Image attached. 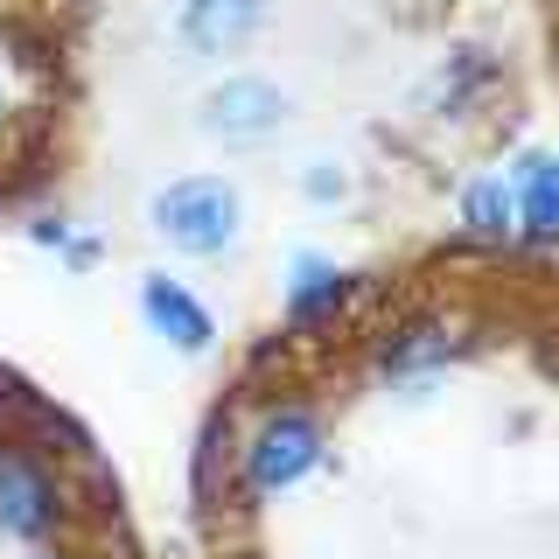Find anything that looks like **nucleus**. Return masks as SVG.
I'll list each match as a JSON object with an SVG mask.
<instances>
[{
  "mask_svg": "<svg viewBox=\"0 0 559 559\" xmlns=\"http://www.w3.org/2000/svg\"><path fill=\"white\" fill-rule=\"evenodd\" d=\"M343 287H349V280H343L336 266H322V259H301V280H294L287 301H294V314H322L329 301H343Z\"/></svg>",
  "mask_w": 559,
  "mask_h": 559,
  "instance_id": "1a4fd4ad",
  "label": "nucleus"
},
{
  "mask_svg": "<svg viewBox=\"0 0 559 559\" xmlns=\"http://www.w3.org/2000/svg\"><path fill=\"white\" fill-rule=\"evenodd\" d=\"M511 189H518V217L538 238H559V154H532Z\"/></svg>",
  "mask_w": 559,
  "mask_h": 559,
  "instance_id": "0eeeda50",
  "label": "nucleus"
},
{
  "mask_svg": "<svg viewBox=\"0 0 559 559\" xmlns=\"http://www.w3.org/2000/svg\"><path fill=\"white\" fill-rule=\"evenodd\" d=\"M57 524V483L28 454H0V532L8 538H43Z\"/></svg>",
  "mask_w": 559,
  "mask_h": 559,
  "instance_id": "39448f33",
  "label": "nucleus"
},
{
  "mask_svg": "<svg viewBox=\"0 0 559 559\" xmlns=\"http://www.w3.org/2000/svg\"><path fill=\"white\" fill-rule=\"evenodd\" d=\"M259 22H266V0H182L175 35H182L197 57H231L238 43H252Z\"/></svg>",
  "mask_w": 559,
  "mask_h": 559,
  "instance_id": "20e7f679",
  "label": "nucleus"
},
{
  "mask_svg": "<svg viewBox=\"0 0 559 559\" xmlns=\"http://www.w3.org/2000/svg\"><path fill=\"white\" fill-rule=\"evenodd\" d=\"M462 224H468L476 238H511V231H518V189L503 182V175H483V182H468Z\"/></svg>",
  "mask_w": 559,
  "mask_h": 559,
  "instance_id": "6e6552de",
  "label": "nucleus"
},
{
  "mask_svg": "<svg viewBox=\"0 0 559 559\" xmlns=\"http://www.w3.org/2000/svg\"><path fill=\"white\" fill-rule=\"evenodd\" d=\"M314 462H322V427L287 406V413H266V427L252 433V448H245V483H252L259 497H273V489H294Z\"/></svg>",
  "mask_w": 559,
  "mask_h": 559,
  "instance_id": "f03ea898",
  "label": "nucleus"
},
{
  "mask_svg": "<svg viewBox=\"0 0 559 559\" xmlns=\"http://www.w3.org/2000/svg\"><path fill=\"white\" fill-rule=\"evenodd\" d=\"M197 127L210 140H224V147H259V140H273L287 127V92H273L266 78H224L217 92L203 98Z\"/></svg>",
  "mask_w": 559,
  "mask_h": 559,
  "instance_id": "7ed1b4c3",
  "label": "nucleus"
},
{
  "mask_svg": "<svg viewBox=\"0 0 559 559\" xmlns=\"http://www.w3.org/2000/svg\"><path fill=\"white\" fill-rule=\"evenodd\" d=\"M154 231H162L175 252L189 259H217L238 245V189L224 182V175H189V182H168L162 197H154Z\"/></svg>",
  "mask_w": 559,
  "mask_h": 559,
  "instance_id": "f257e3e1",
  "label": "nucleus"
},
{
  "mask_svg": "<svg viewBox=\"0 0 559 559\" xmlns=\"http://www.w3.org/2000/svg\"><path fill=\"white\" fill-rule=\"evenodd\" d=\"M308 197H314V203L343 197V175H329V162H314V175H308Z\"/></svg>",
  "mask_w": 559,
  "mask_h": 559,
  "instance_id": "9d476101",
  "label": "nucleus"
},
{
  "mask_svg": "<svg viewBox=\"0 0 559 559\" xmlns=\"http://www.w3.org/2000/svg\"><path fill=\"white\" fill-rule=\"evenodd\" d=\"M140 314H147L154 336H168L175 349H210V314L189 287H175L168 273H147L140 280Z\"/></svg>",
  "mask_w": 559,
  "mask_h": 559,
  "instance_id": "423d86ee",
  "label": "nucleus"
}]
</instances>
